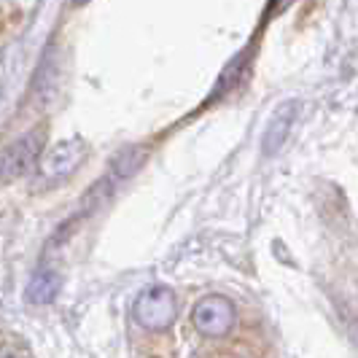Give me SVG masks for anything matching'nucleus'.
<instances>
[{
	"mask_svg": "<svg viewBox=\"0 0 358 358\" xmlns=\"http://www.w3.org/2000/svg\"><path fill=\"white\" fill-rule=\"evenodd\" d=\"M59 275L52 272V269H43V272H38L36 278L30 280V286H27V299L33 302V305H49L52 299H57V294H59Z\"/></svg>",
	"mask_w": 358,
	"mask_h": 358,
	"instance_id": "2",
	"label": "nucleus"
},
{
	"mask_svg": "<svg viewBox=\"0 0 358 358\" xmlns=\"http://www.w3.org/2000/svg\"><path fill=\"white\" fill-rule=\"evenodd\" d=\"M73 6H87V3H90V0H71Z\"/></svg>",
	"mask_w": 358,
	"mask_h": 358,
	"instance_id": "3",
	"label": "nucleus"
},
{
	"mask_svg": "<svg viewBox=\"0 0 358 358\" xmlns=\"http://www.w3.org/2000/svg\"><path fill=\"white\" fill-rule=\"evenodd\" d=\"M43 148V132L33 129L27 135H22L19 141L8 143L0 151V180H17L24 178L33 167Z\"/></svg>",
	"mask_w": 358,
	"mask_h": 358,
	"instance_id": "1",
	"label": "nucleus"
}]
</instances>
